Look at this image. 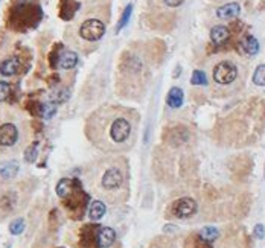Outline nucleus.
Returning a JSON list of instances; mask_svg holds the SVG:
<instances>
[{
    "instance_id": "f257e3e1",
    "label": "nucleus",
    "mask_w": 265,
    "mask_h": 248,
    "mask_svg": "<svg viewBox=\"0 0 265 248\" xmlns=\"http://www.w3.org/2000/svg\"><path fill=\"white\" fill-rule=\"evenodd\" d=\"M139 122L134 110L105 105L89 117L86 133L89 140L105 154H124L137 142Z\"/></svg>"
},
{
    "instance_id": "f03ea898",
    "label": "nucleus",
    "mask_w": 265,
    "mask_h": 248,
    "mask_svg": "<svg viewBox=\"0 0 265 248\" xmlns=\"http://www.w3.org/2000/svg\"><path fill=\"white\" fill-rule=\"evenodd\" d=\"M90 183L93 192L105 202L119 204L130 193V168L121 154H105L92 168Z\"/></svg>"
},
{
    "instance_id": "7ed1b4c3",
    "label": "nucleus",
    "mask_w": 265,
    "mask_h": 248,
    "mask_svg": "<svg viewBox=\"0 0 265 248\" xmlns=\"http://www.w3.org/2000/svg\"><path fill=\"white\" fill-rule=\"evenodd\" d=\"M63 202H64V207L67 209L69 215L73 219H80L87 209L89 195L83 190L81 183H78V186L63 199Z\"/></svg>"
},
{
    "instance_id": "20e7f679",
    "label": "nucleus",
    "mask_w": 265,
    "mask_h": 248,
    "mask_svg": "<svg viewBox=\"0 0 265 248\" xmlns=\"http://www.w3.org/2000/svg\"><path fill=\"white\" fill-rule=\"evenodd\" d=\"M238 75H239V69L230 60H222V61L216 63L215 67H213V70H212L213 82L218 84V86H221V87L232 86L238 79Z\"/></svg>"
},
{
    "instance_id": "39448f33",
    "label": "nucleus",
    "mask_w": 265,
    "mask_h": 248,
    "mask_svg": "<svg viewBox=\"0 0 265 248\" xmlns=\"http://www.w3.org/2000/svg\"><path fill=\"white\" fill-rule=\"evenodd\" d=\"M105 34V23L99 19H87L80 25L78 35L87 43H96L99 42Z\"/></svg>"
},
{
    "instance_id": "423d86ee",
    "label": "nucleus",
    "mask_w": 265,
    "mask_h": 248,
    "mask_svg": "<svg viewBox=\"0 0 265 248\" xmlns=\"http://www.w3.org/2000/svg\"><path fill=\"white\" fill-rule=\"evenodd\" d=\"M197 212H198V204L191 196L178 198L169 205V215L174 218H178V219H187V218L194 216Z\"/></svg>"
},
{
    "instance_id": "0eeeda50",
    "label": "nucleus",
    "mask_w": 265,
    "mask_h": 248,
    "mask_svg": "<svg viewBox=\"0 0 265 248\" xmlns=\"http://www.w3.org/2000/svg\"><path fill=\"white\" fill-rule=\"evenodd\" d=\"M20 140V128L14 122L0 125V148H13Z\"/></svg>"
},
{
    "instance_id": "6e6552de",
    "label": "nucleus",
    "mask_w": 265,
    "mask_h": 248,
    "mask_svg": "<svg viewBox=\"0 0 265 248\" xmlns=\"http://www.w3.org/2000/svg\"><path fill=\"white\" fill-rule=\"evenodd\" d=\"M20 205V193L17 189H8L0 195V216L16 212Z\"/></svg>"
},
{
    "instance_id": "1a4fd4ad",
    "label": "nucleus",
    "mask_w": 265,
    "mask_h": 248,
    "mask_svg": "<svg viewBox=\"0 0 265 248\" xmlns=\"http://www.w3.org/2000/svg\"><path fill=\"white\" fill-rule=\"evenodd\" d=\"M101 225L87 224L81 228L80 233V246L81 248H99L98 245V231Z\"/></svg>"
},
{
    "instance_id": "9d476101",
    "label": "nucleus",
    "mask_w": 265,
    "mask_h": 248,
    "mask_svg": "<svg viewBox=\"0 0 265 248\" xmlns=\"http://www.w3.org/2000/svg\"><path fill=\"white\" fill-rule=\"evenodd\" d=\"M20 171V164L16 160H7L0 163V180L2 181H11L17 177Z\"/></svg>"
},
{
    "instance_id": "9b49d317",
    "label": "nucleus",
    "mask_w": 265,
    "mask_h": 248,
    "mask_svg": "<svg viewBox=\"0 0 265 248\" xmlns=\"http://www.w3.org/2000/svg\"><path fill=\"white\" fill-rule=\"evenodd\" d=\"M78 64V55L73 51H61L57 55V61L55 66H58L63 70H69L73 69Z\"/></svg>"
},
{
    "instance_id": "f8f14e48",
    "label": "nucleus",
    "mask_w": 265,
    "mask_h": 248,
    "mask_svg": "<svg viewBox=\"0 0 265 248\" xmlns=\"http://www.w3.org/2000/svg\"><path fill=\"white\" fill-rule=\"evenodd\" d=\"M22 63L17 57H8L0 63V73L4 76H14L20 72Z\"/></svg>"
},
{
    "instance_id": "ddd939ff",
    "label": "nucleus",
    "mask_w": 265,
    "mask_h": 248,
    "mask_svg": "<svg viewBox=\"0 0 265 248\" xmlns=\"http://www.w3.org/2000/svg\"><path fill=\"white\" fill-rule=\"evenodd\" d=\"M116 240V231L111 227H101L98 231V245L99 248H108Z\"/></svg>"
},
{
    "instance_id": "4468645a",
    "label": "nucleus",
    "mask_w": 265,
    "mask_h": 248,
    "mask_svg": "<svg viewBox=\"0 0 265 248\" xmlns=\"http://www.w3.org/2000/svg\"><path fill=\"white\" fill-rule=\"evenodd\" d=\"M241 13V7L239 4L236 2H232V4H227V5H222L216 10V16L222 20H230V19H235L238 17Z\"/></svg>"
},
{
    "instance_id": "2eb2a0df",
    "label": "nucleus",
    "mask_w": 265,
    "mask_h": 248,
    "mask_svg": "<svg viewBox=\"0 0 265 248\" xmlns=\"http://www.w3.org/2000/svg\"><path fill=\"white\" fill-rule=\"evenodd\" d=\"M78 180H75V178H61L60 181H58V184H57V187H55V190H57V195L61 198V199H64L77 186H78Z\"/></svg>"
},
{
    "instance_id": "dca6fc26",
    "label": "nucleus",
    "mask_w": 265,
    "mask_h": 248,
    "mask_svg": "<svg viewBox=\"0 0 265 248\" xmlns=\"http://www.w3.org/2000/svg\"><path fill=\"white\" fill-rule=\"evenodd\" d=\"M239 48H241V51H242L245 55H250V57H253V55H256V54L259 52V43H257V40H256L254 37H251V35L242 37L241 42H239Z\"/></svg>"
},
{
    "instance_id": "f3484780",
    "label": "nucleus",
    "mask_w": 265,
    "mask_h": 248,
    "mask_svg": "<svg viewBox=\"0 0 265 248\" xmlns=\"http://www.w3.org/2000/svg\"><path fill=\"white\" fill-rule=\"evenodd\" d=\"M229 37H230V32H229L227 26L218 25V26H213L210 31V40L215 45H224L229 40Z\"/></svg>"
},
{
    "instance_id": "a211bd4d",
    "label": "nucleus",
    "mask_w": 265,
    "mask_h": 248,
    "mask_svg": "<svg viewBox=\"0 0 265 248\" xmlns=\"http://www.w3.org/2000/svg\"><path fill=\"white\" fill-rule=\"evenodd\" d=\"M183 101H184V95H183V90L178 89V87H172L166 96V104L171 107V108H178L183 105Z\"/></svg>"
},
{
    "instance_id": "6ab92c4d",
    "label": "nucleus",
    "mask_w": 265,
    "mask_h": 248,
    "mask_svg": "<svg viewBox=\"0 0 265 248\" xmlns=\"http://www.w3.org/2000/svg\"><path fill=\"white\" fill-rule=\"evenodd\" d=\"M105 210H107V207H105L104 201L95 199L89 204V218L92 221H99L105 215Z\"/></svg>"
},
{
    "instance_id": "aec40b11",
    "label": "nucleus",
    "mask_w": 265,
    "mask_h": 248,
    "mask_svg": "<svg viewBox=\"0 0 265 248\" xmlns=\"http://www.w3.org/2000/svg\"><path fill=\"white\" fill-rule=\"evenodd\" d=\"M184 248H213L210 242L204 240L198 233H192L184 240Z\"/></svg>"
},
{
    "instance_id": "412c9836",
    "label": "nucleus",
    "mask_w": 265,
    "mask_h": 248,
    "mask_svg": "<svg viewBox=\"0 0 265 248\" xmlns=\"http://www.w3.org/2000/svg\"><path fill=\"white\" fill-rule=\"evenodd\" d=\"M39 113L43 119H51L57 113V104L55 102H43L39 105Z\"/></svg>"
},
{
    "instance_id": "4be33fe9",
    "label": "nucleus",
    "mask_w": 265,
    "mask_h": 248,
    "mask_svg": "<svg viewBox=\"0 0 265 248\" xmlns=\"http://www.w3.org/2000/svg\"><path fill=\"white\" fill-rule=\"evenodd\" d=\"M198 234L204 239V240H207V242H213L216 237H218V230L215 228V227H204V228H201L200 231H198Z\"/></svg>"
},
{
    "instance_id": "5701e85b",
    "label": "nucleus",
    "mask_w": 265,
    "mask_h": 248,
    "mask_svg": "<svg viewBox=\"0 0 265 248\" xmlns=\"http://www.w3.org/2000/svg\"><path fill=\"white\" fill-rule=\"evenodd\" d=\"M253 82L259 87H265V64L257 66L253 73Z\"/></svg>"
},
{
    "instance_id": "b1692460",
    "label": "nucleus",
    "mask_w": 265,
    "mask_h": 248,
    "mask_svg": "<svg viewBox=\"0 0 265 248\" xmlns=\"http://www.w3.org/2000/svg\"><path fill=\"white\" fill-rule=\"evenodd\" d=\"M131 13H133V5H128V7L124 10V13H122L121 20H119V22H118V25H116V32H119L122 28H125V26H127V23H128L130 17H131Z\"/></svg>"
},
{
    "instance_id": "393cba45",
    "label": "nucleus",
    "mask_w": 265,
    "mask_h": 248,
    "mask_svg": "<svg viewBox=\"0 0 265 248\" xmlns=\"http://www.w3.org/2000/svg\"><path fill=\"white\" fill-rule=\"evenodd\" d=\"M10 231L11 234H22L25 231V219L23 218H16L14 221H11L10 224Z\"/></svg>"
},
{
    "instance_id": "a878e982",
    "label": "nucleus",
    "mask_w": 265,
    "mask_h": 248,
    "mask_svg": "<svg viewBox=\"0 0 265 248\" xmlns=\"http://www.w3.org/2000/svg\"><path fill=\"white\" fill-rule=\"evenodd\" d=\"M191 82H192L194 86H206V84H207L206 73L201 72V70H194L192 78H191Z\"/></svg>"
},
{
    "instance_id": "bb28decb",
    "label": "nucleus",
    "mask_w": 265,
    "mask_h": 248,
    "mask_svg": "<svg viewBox=\"0 0 265 248\" xmlns=\"http://www.w3.org/2000/svg\"><path fill=\"white\" fill-rule=\"evenodd\" d=\"M37 155H39V149H37V143L31 145L26 151H25V158L28 163H34L37 160Z\"/></svg>"
},
{
    "instance_id": "cd10ccee",
    "label": "nucleus",
    "mask_w": 265,
    "mask_h": 248,
    "mask_svg": "<svg viewBox=\"0 0 265 248\" xmlns=\"http://www.w3.org/2000/svg\"><path fill=\"white\" fill-rule=\"evenodd\" d=\"M11 95V86L5 81H0V102H5Z\"/></svg>"
},
{
    "instance_id": "c85d7f7f",
    "label": "nucleus",
    "mask_w": 265,
    "mask_h": 248,
    "mask_svg": "<svg viewBox=\"0 0 265 248\" xmlns=\"http://www.w3.org/2000/svg\"><path fill=\"white\" fill-rule=\"evenodd\" d=\"M69 99V92L67 90H58L52 95V102L55 104H61V102H66Z\"/></svg>"
},
{
    "instance_id": "c756f323",
    "label": "nucleus",
    "mask_w": 265,
    "mask_h": 248,
    "mask_svg": "<svg viewBox=\"0 0 265 248\" xmlns=\"http://www.w3.org/2000/svg\"><path fill=\"white\" fill-rule=\"evenodd\" d=\"M253 234H254V237H256V239H263V236H265V228H263V225H262V224L254 225Z\"/></svg>"
},
{
    "instance_id": "7c9ffc66",
    "label": "nucleus",
    "mask_w": 265,
    "mask_h": 248,
    "mask_svg": "<svg viewBox=\"0 0 265 248\" xmlns=\"http://www.w3.org/2000/svg\"><path fill=\"white\" fill-rule=\"evenodd\" d=\"M183 2H184V0H163V4H165L166 7H169V8H177V7H180Z\"/></svg>"
}]
</instances>
